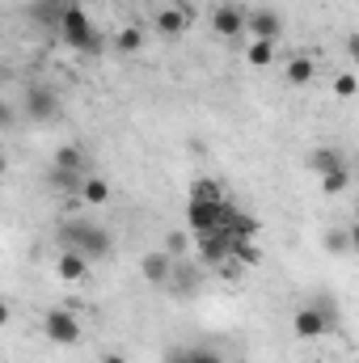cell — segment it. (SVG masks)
<instances>
[{"instance_id": "cell-24", "label": "cell", "mask_w": 359, "mask_h": 363, "mask_svg": "<svg viewBox=\"0 0 359 363\" xmlns=\"http://www.w3.org/2000/svg\"><path fill=\"white\" fill-rule=\"evenodd\" d=\"M190 363H224L211 347H190Z\"/></svg>"}, {"instance_id": "cell-3", "label": "cell", "mask_w": 359, "mask_h": 363, "mask_svg": "<svg viewBox=\"0 0 359 363\" xmlns=\"http://www.w3.org/2000/svg\"><path fill=\"white\" fill-rule=\"evenodd\" d=\"M334 325H338V308H334V300H326V296L313 300V304H304V308H296V317H292V334L304 338V342L330 334Z\"/></svg>"}, {"instance_id": "cell-8", "label": "cell", "mask_w": 359, "mask_h": 363, "mask_svg": "<svg viewBox=\"0 0 359 363\" xmlns=\"http://www.w3.org/2000/svg\"><path fill=\"white\" fill-rule=\"evenodd\" d=\"M174 254L170 250H148L144 258H140V274H144V283H153V287H170L174 283Z\"/></svg>"}, {"instance_id": "cell-11", "label": "cell", "mask_w": 359, "mask_h": 363, "mask_svg": "<svg viewBox=\"0 0 359 363\" xmlns=\"http://www.w3.org/2000/svg\"><path fill=\"white\" fill-rule=\"evenodd\" d=\"M55 271H60L64 283H81V279L89 274V258H85V254H77V250H64V254H60V262H55Z\"/></svg>"}, {"instance_id": "cell-20", "label": "cell", "mask_w": 359, "mask_h": 363, "mask_svg": "<svg viewBox=\"0 0 359 363\" xmlns=\"http://www.w3.org/2000/svg\"><path fill=\"white\" fill-rule=\"evenodd\" d=\"M190 245H194V233H190V228H186V233H170V237H165V250H170V254H174V258H186V254H190Z\"/></svg>"}, {"instance_id": "cell-4", "label": "cell", "mask_w": 359, "mask_h": 363, "mask_svg": "<svg viewBox=\"0 0 359 363\" xmlns=\"http://www.w3.org/2000/svg\"><path fill=\"white\" fill-rule=\"evenodd\" d=\"M60 110H64V101H60V93L51 89V85H43V81L26 85V93H21V114L30 123H55Z\"/></svg>"}, {"instance_id": "cell-5", "label": "cell", "mask_w": 359, "mask_h": 363, "mask_svg": "<svg viewBox=\"0 0 359 363\" xmlns=\"http://www.w3.org/2000/svg\"><path fill=\"white\" fill-rule=\"evenodd\" d=\"M194 254H199L203 267L220 271V267L233 258V233H228V228H220V233H199V237H194Z\"/></svg>"}, {"instance_id": "cell-14", "label": "cell", "mask_w": 359, "mask_h": 363, "mask_svg": "<svg viewBox=\"0 0 359 363\" xmlns=\"http://www.w3.org/2000/svg\"><path fill=\"white\" fill-rule=\"evenodd\" d=\"M245 64H250V68H270V64H275V43H270V38H250Z\"/></svg>"}, {"instance_id": "cell-1", "label": "cell", "mask_w": 359, "mask_h": 363, "mask_svg": "<svg viewBox=\"0 0 359 363\" xmlns=\"http://www.w3.org/2000/svg\"><path fill=\"white\" fill-rule=\"evenodd\" d=\"M60 250H77V254H85L89 262H101V258H110L114 237H110L101 224H93V220L68 216V220H60Z\"/></svg>"}, {"instance_id": "cell-26", "label": "cell", "mask_w": 359, "mask_h": 363, "mask_svg": "<svg viewBox=\"0 0 359 363\" xmlns=\"http://www.w3.org/2000/svg\"><path fill=\"white\" fill-rule=\"evenodd\" d=\"M351 250H355V254H359V220H355V224H351Z\"/></svg>"}, {"instance_id": "cell-15", "label": "cell", "mask_w": 359, "mask_h": 363, "mask_svg": "<svg viewBox=\"0 0 359 363\" xmlns=\"http://www.w3.org/2000/svg\"><path fill=\"white\" fill-rule=\"evenodd\" d=\"M190 203H224V190L216 178H194L190 182Z\"/></svg>"}, {"instance_id": "cell-23", "label": "cell", "mask_w": 359, "mask_h": 363, "mask_svg": "<svg viewBox=\"0 0 359 363\" xmlns=\"http://www.w3.org/2000/svg\"><path fill=\"white\" fill-rule=\"evenodd\" d=\"M334 93H338V97H355V93H359V77H355V72L334 77Z\"/></svg>"}, {"instance_id": "cell-28", "label": "cell", "mask_w": 359, "mask_h": 363, "mask_svg": "<svg viewBox=\"0 0 359 363\" xmlns=\"http://www.w3.org/2000/svg\"><path fill=\"white\" fill-rule=\"evenodd\" d=\"M101 363H127V359H123V355H106Z\"/></svg>"}, {"instance_id": "cell-19", "label": "cell", "mask_w": 359, "mask_h": 363, "mask_svg": "<svg viewBox=\"0 0 359 363\" xmlns=\"http://www.w3.org/2000/svg\"><path fill=\"white\" fill-rule=\"evenodd\" d=\"M326 254H355L351 250V228H330L326 233Z\"/></svg>"}, {"instance_id": "cell-27", "label": "cell", "mask_w": 359, "mask_h": 363, "mask_svg": "<svg viewBox=\"0 0 359 363\" xmlns=\"http://www.w3.org/2000/svg\"><path fill=\"white\" fill-rule=\"evenodd\" d=\"M347 51H351V55H355V60H359V34H355V38H351V47H347Z\"/></svg>"}, {"instance_id": "cell-25", "label": "cell", "mask_w": 359, "mask_h": 363, "mask_svg": "<svg viewBox=\"0 0 359 363\" xmlns=\"http://www.w3.org/2000/svg\"><path fill=\"white\" fill-rule=\"evenodd\" d=\"M165 363H190V347H174V351L165 355Z\"/></svg>"}, {"instance_id": "cell-21", "label": "cell", "mask_w": 359, "mask_h": 363, "mask_svg": "<svg viewBox=\"0 0 359 363\" xmlns=\"http://www.w3.org/2000/svg\"><path fill=\"white\" fill-rule=\"evenodd\" d=\"M81 165H85V157H81V148H60L55 152V169H72V174H81Z\"/></svg>"}, {"instance_id": "cell-16", "label": "cell", "mask_w": 359, "mask_h": 363, "mask_svg": "<svg viewBox=\"0 0 359 363\" xmlns=\"http://www.w3.org/2000/svg\"><path fill=\"white\" fill-rule=\"evenodd\" d=\"M140 47H144V30H140V26H127V30H118V34H114V51L136 55Z\"/></svg>"}, {"instance_id": "cell-17", "label": "cell", "mask_w": 359, "mask_h": 363, "mask_svg": "<svg viewBox=\"0 0 359 363\" xmlns=\"http://www.w3.org/2000/svg\"><path fill=\"white\" fill-rule=\"evenodd\" d=\"M81 199H85L89 207H101V203L110 199V182H106V178H85V186H81Z\"/></svg>"}, {"instance_id": "cell-6", "label": "cell", "mask_w": 359, "mask_h": 363, "mask_svg": "<svg viewBox=\"0 0 359 363\" xmlns=\"http://www.w3.org/2000/svg\"><path fill=\"white\" fill-rule=\"evenodd\" d=\"M43 334L55 347H77L81 342V321L68 308H51V313H43Z\"/></svg>"}, {"instance_id": "cell-12", "label": "cell", "mask_w": 359, "mask_h": 363, "mask_svg": "<svg viewBox=\"0 0 359 363\" xmlns=\"http://www.w3.org/2000/svg\"><path fill=\"white\" fill-rule=\"evenodd\" d=\"M309 169H313L317 178H326V174L343 169V152H338V148H326V144H321V148H313V152H309Z\"/></svg>"}, {"instance_id": "cell-7", "label": "cell", "mask_w": 359, "mask_h": 363, "mask_svg": "<svg viewBox=\"0 0 359 363\" xmlns=\"http://www.w3.org/2000/svg\"><path fill=\"white\" fill-rule=\"evenodd\" d=\"M211 30L220 38L237 43L241 34H250V9H241V4H216L211 9Z\"/></svg>"}, {"instance_id": "cell-9", "label": "cell", "mask_w": 359, "mask_h": 363, "mask_svg": "<svg viewBox=\"0 0 359 363\" xmlns=\"http://www.w3.org/2000/svg\"><path fill=\"white\" fill-rule=\"evenodd\" d=\"M279 34H283L279 9H250V38H270V43H279Z\"/></svg>"}, {"instance_id": "cell-10", "label": "cell", "mask_w": 359, "mask_h": 363, "mask_svg": "<svg viewBox=\"0 0 359 363\" xmlns=\"http://www.w3.org/2000/svg\"><path fill=\"white\" fill-rule=\"evenodd\" d=\"M68 4H72V0H34V4H30V17H34L38 26H47V30H60Z\"/></svg>"}, {"instance_id": "cell-18", "label": "cell", "mask_w": 359, "mask_h": 363, "mask_svg": "<svg viewBox=\"0 0 359 363\" xmlns=\"http://www.w3.org/2000/svg\"><path fill=\"white\" fill-rule=\"evenodd\" d=\"M283 77H287V85H296V89H300V85H309V81H313V60L296 55V60L287 64V72H283Z\"/></svg>"}, {"instance_id": "cell-22", "label": "cell", "mask_w": 359, "mask_h": 363, "mask_svg": "<svg viewBox=\"0 0 359 363\" xmlns=\"http://www.w3.org/2000/svg\"><path fill=\"white\" fill-rule=\"evenodd\" d=\"M347 186H351V169H347V165H343V169H334V174H326V178H321V190H326V194H343V190H347Z\"/></svg>"}, {"instance_id": "cell-13", "label": "cell", "mask_w": 359, "mask_h": 363, "mask_svg": "<svg viewBox=\"0 0 359 363\" xmlns=\"http://www.w3.org/2000/svg\"><path fill=\"white\" fill-rule=\"evenodd\" d=\"M186 30V9H161L157 13V34L161 38H178Z\"/></svg>"}, {"instance_id": "cell-2", "label": "cell", "mask_w": 359, "mask_h": 363, "mask_svg": "<svg viewBox=\"0 0 359 363\" xmlns=\"http://www.w3.org/2000/svg\"><path fill=\"white\" fill-rule=\"evenodd\" d=\"M60 38L72 47V51H81V55H97L106 43H101V34L93 30V21H89V13L72 0L68 4V13H64V21H60Z\"/></svg>"}]
</instances>
